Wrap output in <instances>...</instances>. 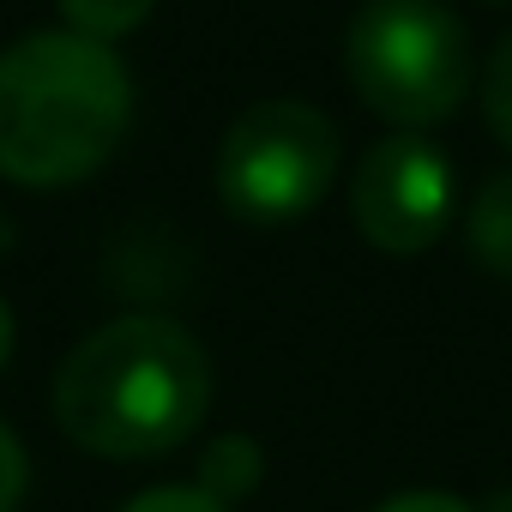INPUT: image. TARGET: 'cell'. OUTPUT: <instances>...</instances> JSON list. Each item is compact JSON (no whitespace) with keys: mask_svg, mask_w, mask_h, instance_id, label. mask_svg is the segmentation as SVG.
<instances>
[{"mask_svg":"<svg viewBox=\"0 0 512 512\" xmlns=\"http://www.w3.org/2000/svg\"><path fill=\"white\" fill-rule=\"evenodd\" d=\"M49 410L61 434L109 464L163 458L193 440L211 410L205 344L163 314H121L79 338L55 368Z\"/></svg>","mask_w":512,"mask_h":512,"instance_id":"1","label":"cell"},{"mask_svg":"<svg viewBox=\"0 0 512 512\" xmlns=\"http://www.w3.org/2000/svg\"><path fill=\"white\" fill-rule=\"evenodd\" d=\"M133 127V73L109 43L31 31L0 49V181L79 187Z\"/></svg>","mask_w":512,"mask_h":512,"instance_id":"2","label":"cell"},{"mask_svg":"<svg viewBox=\"0 0 512 512\" xmlns=\"http://www.w3.org/2000/svg\"><path fill=\"white\" fill-rule=\"evenodd\" d=\"M344 73L392 133H428L464 109L476 49L446 0H362L344 25Z\"/></svg>","mask_w":512,"mask_h":512,"instance_id":"3","label":"cell"},{"mask_svg":"<svg viewBox=\"0 0 512 512\" xmlns=\"http://www.w3.org/2000/svg\"><path fill=\"white\" fill-rule=\"evenodd\" d=\"M344 169V133L302 97H266L229 121L217 145V199L253 229H284L326 205Z\"/></svg>","mask_w":512,"mask_h":512,"instance_id":"4","label":"cell"},{"mask_svg":"<svg viewBox=\"0 0 512 512\" xmlns=\"http://www.w3.org/2000/svg\"><path fill=\"white\" fill-rule=\"evenodd\" d=\"M458 217V175L452 157L428 133H386L350 175V223L368 247L392 260L428 253Z\"/></svg>","mask_w":512,"mask_h":512,"instance_id":"5","label":"cell"},{"mask_svg":"<svg viewBox=\"0 0 512 512\" xmlns=\"http://www.w3.org/2000/svg\"><path fill=\"white\" fill-rule=\"evenodd\" d=\"M464 253L482 278L512 284V169L488 175L464 205Z\"/></svg>","mask_w":512,"mask_h":512,"instance_id":"6","label":"cell"},{"mask_svg":"<svg viewBox=\"0 0 512 512\" xmlns=\"http://www.w3.org/2000/svg\"><path fill=\"white\" fill-rule=\"evenodd\" d=\"M260 470H266V458H260V440H247V434H217V440L199 452L193 488H205L211 500L235 506L241 494H253V488H260Z\"/></svg>","mask_w":512,"mask_h":512,"instance_id":"7","label":"cell"},{"mask_svg":"<svg viewBox=\"0 0 512 512\" xmlns=\"http://www.w3.org/2000/svg\"><path fill=\"white\" fill-rule=\"evenodd\" d=\"M61 7V19H67V31H79V37H91V43H121V37H133L145 19H151V7L157 0H55Z\"/></svg>","mask_w":512,"mask_h":512,"instance_id":"8","label":"cell"},{"mask_svg":"<svg viewBox=\"0 0 512 512\" xmlns=\"http://www.w3.org/2000/svg\"><path fill=\"white\" fill-rule=\"evenodd\" d=\"M482 121H488V133L512 151V31L494 43L488 67H482Z\"/></svg>","mask_w":512,"mask_h":512,"instance_id":"9","label":"cell"},{"mask_svg":"<svg viewBox=\"0 0 512 512\" xmlns=\"http://www.w3.org/2000/svg\"><path fill=\"white\" fill-rule=\"evenodd\" d=\"M121 512H229L223 500H211L205 488H193V482H163V488H145V494H133Z\"/></svg>","mask_w":512,"mask_h":512,"instance_id":"10","label":"cell"},{"mask_svg":"<svg viewBox=\"0 0 512 512\" xmlns=\"http://www.w3.org/2000/svg\"><path fill=\"white\" fill-rule=\"evenodd\" d=\"M25 488H31V458H25V440L0 422V512H19L25 506Z\"/></svg>","mask_w":512,"mask_h":512,"instance_id":"11","label":"cell"},{"mask_svg":"<svg viewBox=\"0 0 512 512\" xmlns=\"http://www.w3.org/2000/svg\"><path fill=\"white\" fill-rule=\"evenodd\" d=\"M374 512H476L464 494H446V488H404L392 500H380Z\"/></svg>","mask_w":512,"mask_h":512,"instance_id":"12","label":"cell"},{"mask_svg":"<svg viewBox=\"0 0 512 512\" xmlns=\"http://www.w3.org/2000/svg\"><path fill=\"white\" fill-rule=\"evenodd\" d=\"M7 362H13V308L0 296V374H7Z\"/></svg>","mask_w":512,"mask_h":512,"instance_id":"13","label":"cell"}]
</instances>
